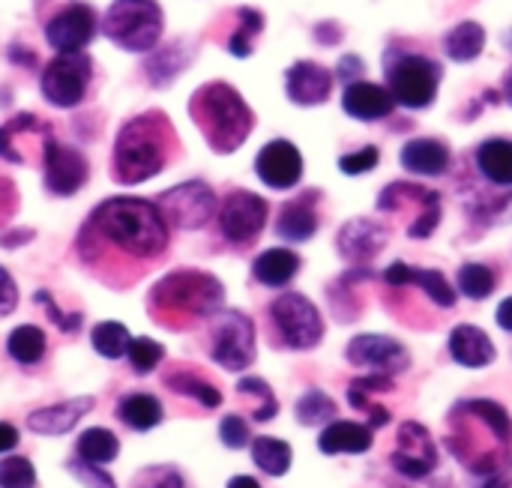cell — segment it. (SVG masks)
Wrapping results in <instances>:
<instances>
[{"label": "cell", "instance_id": "1", "mask_svg": "<svg viewBox=\"0 0 512 488\" xmlns=\"http://www.w3.org/2000/svg\"><path fill=\"white\" fill-rule=\"evenodd\" d=\"M78 258L102 273V267L150 264L168 249V219L156 201L108 198L102 201L78 231Z\"/></svg>", "mask_w": 512, "mask_h": 488}, {"label": "cell", "instance_id": "2", "mask_svg": "<svg viewBox=\"0 0 512 488\" xmlns=\"http://www.w3.org/2000/svg\"><path fill=\"white\" fill-rule=\"evenodd\" d=\"M177 153L174 126L162 111H147L126 120L114 138L111 177L120 186H138L156 177Z\"/></svg>", "mask_w": 512, "mask_h": 488}, {"label": "cell", "instance_id": "3", "mask_svg": "<svg viewBox=\"0 0 512 488\" xmlns=\"http://www.w3.org/2000/svg\"><path fill=\"white\" fill-rule=\"evenodd\" d=\"M189 114L216 153H234L252 132L249 105L240 99L234 87L222 81L198 87L189 102Z\"/></svg>", "mask_w": 512, "mask_h": 488}, {"label": "cell", "instance_id": "4", "mask_svg": "<svg viewBox=\"0 0 512 488\" xmlns=\"http://www.w3.org/2000/svg\"><path fill=\"white\" fill-rule=\"evenodd\" d=\"M222 285L198 270H177L168 273L150 291V312L159 324L180 327L195 318L216 315L222 309Z\"/></svg>", "mask_w": 512, "mask_h": 488}, {"label": "cell", "instance_id": "5", "mask_svg": "<svg viewBox=\"0 0 512 488\" xmlns=\"http://www.w3.org/2000/svg\"><path fill=\"white\" fill-rule=\"evenodd\" d=\"M165 15L156 0H114L102 18V33L123 51L144 54L162 39Z\"/></svg>", "mask_w": 512, "mask_h": 488}, {"label": "cell", "instance_id": "6", "mask_svg": "<svg viewBox=\"0 0 512 488\" xmlns=\"http://www.w3.org/2000/svg\"><path fill=\"white\" fill-rule=\"evenodd\" d=\"M93 78V60L78 54H57L54 60L45 63L42 75H39V90L45 96V102H51L54 108H75L84 102L87 87Z\"/></svg>", "mask_w": 512, "mask_h": 488}, {"label": "cell", "instance_id": "7", "mask_svg": "<svg viewBox=\"0 0 512 488\" xmlns=\"http://www.w3.org/2000/svg\"><path fill=\"white\" fill-rule=\"evenodd\" d=\"M42 33L57 54H78L99 33V15L84 0H66L45 18Z\"/></svg>", "mask_w": 512, "mask_h": 488}, {"label": "cell", "instance_id": "8", "mask_svg": "<svg viewBox=\"0 0 512 488\" xmlns=\"http://www.w3.org/2000/svg\"><path fill=\"white\" fill-rule=\"evenodd\" d=\"M270 321H273L276 333L282 336V342L294 351H309L324 336L321 312L303 294H282L270 306Z\"/></svg>", "mask_w": 512, "mask_h": 488}, {"label": "cell", "instance_id": "9", "mask_svg": "<svg viewBox=\"0 0 512 488\" xmlns=\"http://www.w3.org/2000/svg\"><path fill=\"white\" fill-rule=\"evenodd\" d=\"M210 354L228 372H243L255 360V327L243 312H216Z\"/></svg>", "mask_w": 512, "mask_h": 488}, {"label": "cell", "instance_id": "10", "mask_svg": "<svg viewBox=\"0 0 512 488\" xmlns=\"http://www.w3.org/2000/svg\"><path fill=\"white\" fill-rule=\"evenodd\" d=\"M387 81H390V93L396 102H402L408 108H426L438 93L441 69L429 57L408 54L390 66Z\"/></svg>", "mask_w": 512, "mask_h": 488}, {"label": "cell", "instance_id": "11", "mask_svg": "<svg viewBox=\"0 0 512 488\" xmlns=\"http://www.w3.org/2000/svg\"><path fill=\"white\" fill-rule=\"evenodd\" d=\"M156 207L162 210L168 225H174L180 231H198L216 213V195L207 183L192 180V183L174 186L165 195H159Z\"/></svg>", "mask_w": 512, "mask_h": 488}, {"label": "cell", "instance_id": "12", "mask_svg": "<svg viewBox=\"0 0 512 488\" xmlns=\"http://www.w3.org/2000/svg\"><path fill=\"white\" fill-rule=\"evenodd\" d=\"M267 201L246 192V189H237L225 198L222 204V213H219V228H222V237L231 243V246H249L255 243V237L264 231L267 225Z\"/></svg>", "mask_w": 512, "mask_h": 488}, {"label": "cell", "instance_id": "13", "mask_svg": "<svg viewBox=\"0 0 512 488\" xmlns=\"http://www.w3.org/2000/svg\"><path fill=\"white\" fill-rule=\"evenodd\" d=\"M42 168H45V189L57 198L75 195L90 177V165H87L84 153L69 144H60L54 138L45 141Z\"/></svg>", "mask_w": 512, "mask_h": 488}, {"label": "cell", "instance_id": "14", "mask_svg": "<svg viewBox=\"0 0 512 488\" xmlns=\"http://www.w3.org/2000/svg\"><path fill=\"white\" fill-rule=\"evenodd\" d=\"M393 468L411 480H426L438 468V450L432 435L420 423H405L399 429V450L390 456Z\"/></svg>", "mask_w": 512, "mask_h": 488}, {"label": "cell", "instance_id": "15", "mask_svg": "<svg viewBox=\"0 0 512 488\" xmlns=\"http://www.w3.org/2000/svg\"><path fill=\"white\" fill-rule=\"evenodd\" d=\"M345 354H348V363L375 369L384 375H399L411 366L408 351L390 336H354Z\"/></svg>", "mask_w": 512, "mask_h": 488}, {"label": "cell", "instance_id": "16", "mask_svg": "<svg viewBox=\"0 0 512 488\" xmlns=\"http://www.w3.org/2000/svg\"><path fill=\"white\" fill-rule=\"evenodd\" d=\"M255 171L270 189H294L303 177V156L291 141H270L258 153Z\"/></svg>", "mask_w": 512, "mask_h": 488}, {"label": "cell", "instance_id": "17", "mask_svg": "<svg viewBox=\"0 0 512 488\" xmlns=\"http://www.w3.org/2000/svg\"><path fill=\"white\" fill-rule=\"evenodd\" d=\"M93 405H96V402H93L90 396H81V399L57 402V405H51V408H39V411L27 414V429H30L33 435H51V438L66 435V432H72V429L78 426V420H81L84 414L93 411Z\"/></svg>", "mask_w": 512, "mask_h": 488}, {"label": "cell", "instance_id": "18", "mask_svg": "<svg viewBox=\"0 0 512 488\" xmlns=\"http://www.w3.org/2000/svg\"><path fill=\"white\" fill-rule=\"evenodd\" d=\"M372 429L363 423H351V420H333L330 426H324L321 438H318V450L324 456H363L372 450Z\"/></svg>", "mask_w": 512, "mask_h": 488}, {"label": "cell", "instance_id": "19", "mask_svg": "<svg viewBox=\"0 0 512 488\" xmlns=\"http://www.w3.org/2000/svg\"><path fill=\"white\" fill-rule=\"evenodd\" d=\"M288 96L291 102L297 105H318L330 96V87H333V75L312 63V60H300L288 69Z\"/></svg>", "mask_w": 512, "mask_h": 488}, {"label": "cell", "instance_id": "20", "mask_svg": "<svg viewBox=\"0 0 512 488\" xmlns=\"http://www.w3.org/2000/svg\"><path fill=\"white\" fill-rule=\"evenodd\" d=\"M393 105V93L372 81H351L342 96V108L357 120H381L393 111Z\"/></svg>", "mask_w": 512, "mask_h": 488}, {"label": "cell", "instance_id": "21", "mask_svg": "<svg viewBox=\"0 0 512 488\" xmlns=\"http://www.w3.org/2000/svg\"><path fill=\"white\" fill-rule=\"evenodd\" d=\"M450 354L459 366H468V369H483L489 363H495V345L492 339L474 327V324H462L453 330L450 336Z\"/></svg>", "mask_w": 512, "mask_h": 488}, {"label": "cell", "instance_id": "22", "mask_svg": "<svg viewBox=\"0 0 512 488\" xmlns=\"http://www.w3.org/2000/svg\"><path fill=\"white\" fill-rule=\"evenodd\" d=\"M192 45L186 42H171V45H162V48H153L150 57L144 60V75L153 87H168L183 69L186 63L192 60Z\"/></svg>", "mask_w": 512, "mask_h": 488}, {"label": "cell", "instance_id": "23", "mask_svg": "<svg viewBox=\"0 0 512 488\" xmlns=\"http://www.w3.org/2000/svg\"><path fill=\"white\" fill-rule=\"evenodd\" d=\"M384 279L393 285V288H402V285H420L438 306H444V309H453V303H456V294H453V288L447 285V279L438 273V270H411L408 264H393L387 273H384Z\"/></svg>", "mask_w": 512, "mask_h": 488}, {"label": "cell", "instance_id": "24", "mask_svg": "<svg viewBox=\"0 0 512 488\" xmlns=\"http://www.w3.org/2000/svg\"><path fill=\"white\" fill-rule=\"evenodd\" d=\"M402 165L414 174H444L450 165V150L447 144L435 141V138H417L411 144H405L402 150Z\"/></svg>", "mask_w": 512, "mask_h": 488}, {"label": "cell", "instance_id": "25", "mask_svg": "<svg viewBox=\"0 0 512 488\" xmlns=\"http://www.w3.org/2000/svg\"><path fill=\"white\" fill-rule=\"evenodd\" d=\"M300 270V258L291 249H267L255 258L252 276L267 288H285Z\"/></svg>", "mask_w": 512, "mask_h": 488}, {"label": "cell", "instance_id": "26", "mask_svg": "<svg viewBox=\"0 0 512 488\" xmlns=\"http://www.w3.org/2000/svg\"><path fill=\"white\" fill-rule=\"evenodd\" d=\"M384 237H387V231L381 225H375L369 219H357L348 228H342L339 249H342V255H348L354 261H366L384 246Z\"/></svg>", "mask_w": 512, "mask_h": 488}, {"label": "cell", "instance_id": "27", "mask_svg": "<svg viewBox=\"0 0 512 488\" xmlns=\"http://www.w3.org/2000/svg\"><path fill=\"white\" fill-rule=\"evenodd\" d=\"M117 417L132 432H150V429H156L162 423V405L150 393H129V396L120 399Z\"/></svg>", "mask_w": 512, "mask_h": 488}, {"label": "cell", "instance_id": "28", "mask_svg": "<svg viewBox=\"0 0 512 488\" xmlns=\"http://www.w3.org/2000/svg\"><path fill=\"white\" fill-rule=\"evenodd\" d=\"M309 204H312V198H300V201H291L288 207H282L279 222H276V234L282 240L303 243L318 231V216Z\"/></svg>", "mask_w": 512, "mask_h": 488}, {"label": "cell", "instance_id": "29", "mask_svg": "<svg viewBox=\"0 0 512 488\" xmlns=\"http://www.w3.org/2000/svg\"><path fill=\"white\" fill-rule=\"evenodd\" d=\"M165 387L171 390V393H177V396H189V399H195V402H201L207 411H213V408H219L222 405V393L210 384V381H204L198 372H189V369H171V372H165Z\"/></svg>", "mask_w": 512, "mask_h": 488}, {"label": "cell", "instance_id": "30", "mask_svg": "<svg viewBox=\"0 0 512 488\" xmlns=\"http://www.w3.org/2000/svg\"><path fill=\"white\" fill-rule=\"evenodd\" d=\"M456 411L477 417V420L495 435V441H498L501 447H510L512 444V417L507 414L504 405H498V402H492V399H468V402L456 405Z\"/></svg>", "mask_w": 512, "mask_h": 488}, {"label": "cell", "instance_id": "31", "mask_svg": "<svg viewBox=\"0 0 512 488\" xmlns=\"http://www.w3.org/2000/svg\"><path fill=\"white\" fill-rule=\"evenodd\" d=\"M477 165L492 183L512 186V141H507V138L483 141L477 150Z\"/></svg>", "mask_w": 512, "mask_h": 488}, {"label": "cell", "instance_id": "32", "mask_svg": "<svg viewBox=\"0 0 512 488\" xmlns=\"http://www.w3.org/2000/svg\"><path fill=\"white\" fill-rule=\"evenodd\" d=\"M45 348H48L45 333L36 324H21L6 339V354L21 366H36L45 357Z\"/></svg>", "mask_w": 512, "mask_h": 488}, {"label": "cell", "instance_id": "33", "mask_svg": "<svg viewBox=\"0 0 512 488\" xmlns=\"http://www.w3.org/2000/svg\"><path fill=\"white\" fill-rule=\"evenodd\" d=\"M252 462L267 474V477H285L291 471V462H294V453L285 441L279 438H270V435H261L252 441Z\"/></svg>", "mask_w": 512, "mask_h": 488}, {"label": "cell", "instance_id": "34", "mask_svg": "<svg viewBox=\"0 0 512 488\" xmlns=\"http://www.w3.org/2000/svg\"><path fill=\"white\" fill-rule=\"evenodd\" d=\"M75 453L78 459L84 462H93V465H108L120 456V441L114 432L108 429H87L78 441H75Z\"/></svg>", "mask_w": 512, "mask_h": 488}, {"label": "cell", "instance_id": "35", "mask_svg": "<svg viewBox=\"0 0 512 488\" xmlns=\"http://www.w3.org/2000/svg\"><path fill=\"white\" fill-rule=\"evenodd\" d=\"M444 45H447L450 60L468 63V60L480 57V51H483V45H486V30H483L477 21H465V24H459V27L447 36Z\"/></svg>", "mask_w": 512, "mask_h": 488}, {"label": "cell", "instance_id": "36", "mask_svg": "<svg viewBox=\"0 0 512 488\" xmlns=\"http://www.w3.org/2000/svg\"><path fill=\"white\" fill-rule=\"evenodd\" d=\"M90 342H93V351H96L99 357H105V360H120V357H126L132 336H129V330H126L123 324H117V321H102V324L93 327Z\"/></svg>", "mask_w": 512, "mask_h": 488}, {"label": "cell", "instance_id": "37", "mask_svg": "<svg viewBox=\"0 0 512 488\" xmlns=\"http://www.w3.org/2000/svg\"><path fill=\"white\" fill-rule=\"evenodd\" d=\"M294 414H297V420H300L303 426H324V423H333V417H336V402H333L327 393H321V390H309V393L297 402Z\"/></svg>", "mask_w": 512, "mask_h": 488}, {"label": "cell", "instance_id": "38", "mask_svg": "<svg viewBox=\"0 0 512 488\" xmlns=\"http://www.w3.org/2000/svg\"><path fill=\"white\" fill-rule=\"evenodd\" d=\"M495 285H498L495 273L483 264H465L459 270V291L471 300H486L495 291Z\"/></svg>", "mask_w": 512, "mask_h": 488}, {"label": "cell", "instance_id": "39", "mask_svg": "<svg viewBox=\"0 0 512 488\" xmlns=\"http://www.w3.org/2000/svg\"><path fill=\"white\" fill-rule=\"evenodd\" d=\"M162 357H165V348H162L159 342L147 339V336L132 339V342H129V351H126V360L132 363V369H135L138 375H150V372L162 363Z\"/></svg>", "mask_w": 512, "mask_h": 488}, {"label": "cell", "instance_id": "40", "mask_svg": "<svg viewBox=\"0 0 512 488\" xmlns=\"http://www.w3.org/2000/svg\"><path fill=\"white\" fill-rule=\"evenodd\" d=\"M237 15H240V30L228 39V51L234 54V57H249L252 54V33H258L261 27H264V18H261V12H255V9H237Z\"/></svg>", "mask_w": 512, "mask_h": 488}, {"label": "cell", "instance_id": "41", "mask_svg": "<svg viewBox=\"0 0 512 488\" xmlns=\"http://www.w3.org/2000/svg\"><path fill=\"white\" fill-rule=\"evenodd\" d=\"M0 488H36V471L24 456H6L0 462Z\"/></svg>", "mask_w": 512, "mask_h": 488}, {"label": "cell", "instance_id": "42", "mask_svg": "<svg viewBox=\"0 0 512 488\" xmlns=\"http://www.w3.org/2000/svg\"><path fill=\"white\" fill-rule=\"evenodd\" d=\"M237 393H240V396H255V399L261 402V411H258L252 420L267 423V420H273V417L279 414V402H276L273 390L267 387V381H261V378H243V381L237 384Z\"/></svg>", "mask_w": 512, "mask_h": 488}, {"label": "cell", "instance_id": "43", "mask_svg": "<svg viewBox=\"0 0 512 488\" xmlns=\"http://www.w3.org/2000/svg\"><path fill=\"white\" fill-rule=\"evenodd\" d=\"M66 471H69L84 488H117L114 477H111L108 471H102V465L84 462V459H78V456L66 462Z\"/></svg>", "mask_w": 512, "mask_h": 488}, {"label": "cell", "instance_id": "44", "mask_svg": "<svg viewBox=\"0 0 512 488\" xmlns=\"http://www.w3.org/2000/svg\"><path fill=\"white\" fill-rule=\"evenodd\" d=\"M138 488H189L186 486V480H183V474L177 471V468H171V465H156V468H147V471H141V477H138Z\"/></svg>", "mask_w": 512, "mask_h": 488}, {"label": "cell", "instance_id": "45", "mask_svg": "<svg viewBox=\"0 0 512 488\" xmlns=\"http://www.w3.org/2000/svg\"><path fill=\"white\" fill-rule=\"evenodd\" d=\"M219 438L228 450H243L249 444V423L237 414H228L222 423H219Z\"/></svg>", "mask_w": 512, "mask_h": 488}, {"label": "cell", "instance_id": "46", "mask_svg": "<svg viewBox=\"0 0 512 488\" xmlns=\"http://www.w3.org/2000/svg\"><path fill=\"white\" fill-rule=\"evenodd\" d=\"M33 300H36L39 306H45L48 318H51L63 333H75V330L81 327V315H78V312H75V315H63V312L54 306V297H51L48 291H36V294H33Z\"/></svg>", "mask_w": 512, "mask_h": 488}, {"label": "cell", "instance_id": "47", "mask_svg": "<svg viewBox=\"0 0 512 488\" xmlns=\"http://www.w3.org/2000/svg\"><path fill=\"white\" fill-rule=\"evenodd\" d=\"M378 156H381L378 147H363V150H357L351 156H342L339 159V168L345 174H363V171H372L378 165Z\"/></svg>", "mask_w": 512, "mask_h": 488}, {"label": "cell", "instance_id": "48", "mask_svg": "<svg viewBox=\"0 0 512 488\" xmlns=\"http://www.w3.org/2000/svg\"><path fill=\"white\" fill-rule=\"evenodd\" d=\"M18 306V288H15V279L0 267V318L3 315H12Z\"/></svg>", "mask_w": 512, "mask_h": 488}, {"label": "cell", "instance_id": "49", "mask_svg": "<svg viewBox=\"0 0 512 488\" xmlns=\"http://www.w3.org/2000/svg\"><path fill=\"white\" fill-rule=\"evenodd\" d=\"M360 72H363V60H360V57L348 54V57L339 60V78H342V81H354Z\"/></svg>", "mask_w": 512, "mask_h": 488}, {"label": "cell", "instance_id": "50", "mask_svg": "<svg viewBox=\"0 0 512 488\" xmlns=\"http://www.w3.org/2000/svg\"><path fill=\"white\" fill-rule=\"evenodd\" d=\"M18 447V429L9 423H0V456Z\"/></svg>", "mask_w": 512, "mask_h": 488}, {"label": "cell", "instance_id": "51", "mask_svg": "<svg viewBox=\"0 0 512 488\" xmlns=\"http://www.w3.org/2000/svg\"><path fill=\"white\" fill-rule=\"evenodd\" d=\"M498 324H501L507 333H512V297H507V300L498 306Z\"/></svg>", "mask_w": 512, "mask_h": 488}, {"label": "cell", "instance_id": "52", "mask_svg": "<svg viewBox=\"0 0 512 488\" xmlns=\"http://www.w3.org/2000/svg\"><path fill=\"white\" fill-rule=\"evenodd\" d=\"M9 57H12V63H24V66H30V69L36 66V54H33V51H27V48H21V51H18V45H15Z\"/></svg>", "mask_w": 512, "mask_h": 488}, {"label": "cell", "instance_id": "53", "mask_svg": "<svg viewBox=\"0 0 512 488\" xmlns=\"http://www.w3.org/2000/svg\"><path fill=\"white\" fill-rule=\"evenodd\" d=\"M228 488H261L258 486V480H252V477H234Z\"/></svg>", "mask_w": 512, "mask_h": 488}, {"label": "cell", "instance_id": "54", "mask_svg": "<svg viewBox=\"0 0 512 488\" xmlns=\"http://www.w3.org/2000/svg\"><path fill=\"white\" fill-rule=\"evenodd\" d=\"M483 488H510V480H507V477H501V474H492V477H489V483H486Z\"/></svg>", "mask_w": 512, "mask_h": 488}, {"label": "cell", "instance_id": "55", "mask_svg": "<svg viewBox=\"0 0 512 488\" xmlns=\"http://www.w3.org/2000/svg\"><path fill=\"white\" fill-rule=\"evenodd\" d=\"M504 96H507V102L512 105V69L510 75H507V81H504Z\"/></svg>", "mask_w": 512, "mask_h": 488}, {"label": "cell", "instance_id": "56", "mask_svg": "<svg viewBox=\"0 0 512 488\" xmlns=\"http://www.w3.org/2000/svg\"><path fill=\"white\" fill-rule=\"evenodd\" d=\"M507 45H510V51H512V30L507 33Z\"/></svg>", "mask_w": 512, "mask_h": 488}, {"label": "cell", "instance_id": "57", "mask_svg": "<svg viewBox=\"0 0 512 488\" xmlns=\"http://www.w3.org/2000/svg\"><path fill=\"white\" fill-rule=\"evenodd\" d=\"M0 180H3V177H0Z\"/></svg>", "mask_w": 512, "mask_h": 488}]
</instances>
